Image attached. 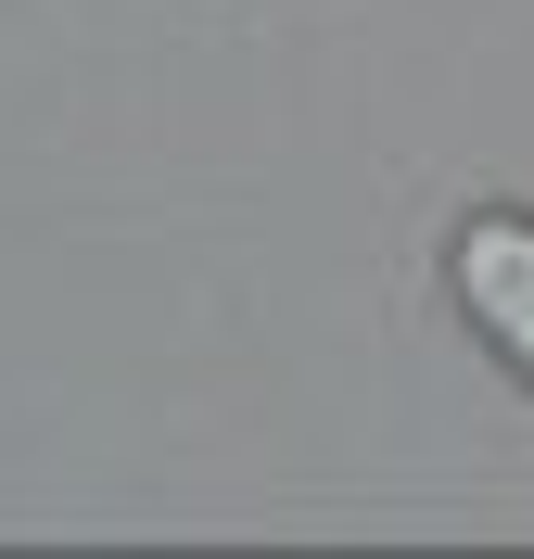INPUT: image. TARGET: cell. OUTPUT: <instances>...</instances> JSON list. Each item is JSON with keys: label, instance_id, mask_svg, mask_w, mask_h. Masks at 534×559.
<instances>
[{"label": "cell", "instance_id": "cell-1", "mask_svg": "<svg viewBox=\"0 0 534 559\" xmlns=\"http://www.w3.org/2000/svg\"><path fill=\"white\" fill-rule=\"evenodd\" d=\"M446 267H459L471 331H484V344H497L509 369L534 382V216H509V204H497V216H471Z\"/></svg>", "mask_w": 534, "mask_h": 559}]
</instances>
